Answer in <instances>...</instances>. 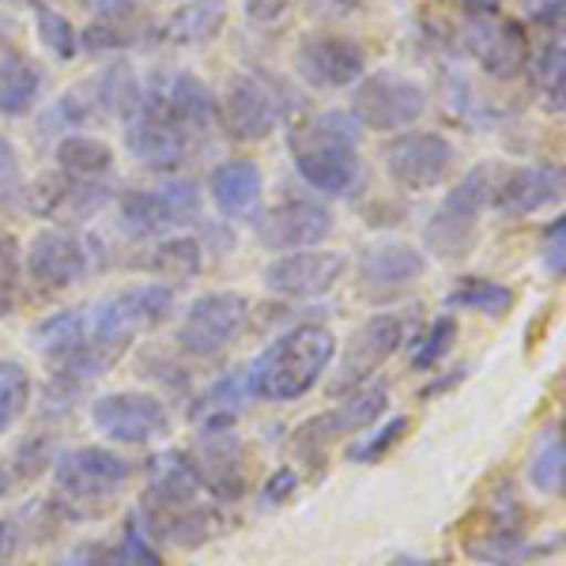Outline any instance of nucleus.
Wrapping results in <instances>:
<instances>
[{"label": "nucleus", "mask_w": 566, "mask_h": 566, "mask_svg": "<svg viewBox=\"0 0 566 566\" xmlns=\"http://www.w3.org/2000/svg\"><path fill=\"white\" fill-rule=\"evenodd\" d=\"M57 566H106V547L80 544V547H72V552Z\"/></svg>", "instance_id": "obj_52"}, {"label": "nucleus", "mask_w": 566, "mask_h": 566, "mask_svg": "<svg viewBox=\"0 0 566 566\" xmlns=\"http://www.w3.org/2000/svg\"><path fill=\"white\" fill-rule=\"evenodd\" d=\"M317 8H322L325 15H352L355 8L363 4V0H314Z\"/></svg>", "instance_id": "obj_53"}, {"label": "nucleus", "mask_w": 566, "mask_h": 566, "mask_svg": "<svg viewBox=\"0 0 566 566\" xmlns=\"http://www.w3.org/2000/svg\"><path fill=\"white\" fill-rule=\"evenodd\" d=\"M98 122V106H95V91H91V80H84L80 87L65 91L57 103H50V109L39 117L42 136H65V133H80L84 125Z\"/></svg>", "instance_id": "obj_33"}, {"label": "nucleus", "mask_w": 566, "mask_h": 566, "mask_svg": "<svg viewBox=\"0 0 566 566\" xmlns=\"http://www.w3.org/2000/svg\"><path fill=\"white\" fill-rule=\"evenodd\" d=\"M381 163L397 186L423 193V189L442 186L453 175L458 148L450 144V136L434 129H405L381 144Z\"/></svg>", "instance_id": "obj_10"}, {"label": "nucleus", "mask_w": 566, "mask_h": 566, "mask_svg": "<svg viewBox=\"0 0 566 566\" xmlns=\"http://www.w3.org/2000/svg\"><path fill=\"white\" fill-rule=\"evenodd\" d=\"M23 552V522H0V566H15Z\"/></svg>", "instance_id": "obj_48"}, {"label": "nucleus", "mask_w": 566, "mask_h": 566, "mask_svg": "<svg viewBox=\"0 0 566 566\" xmlns=\"http://www.w3.org/2000/svg\"><path fill=\"white\" fill-rule=\"evenodd\" d=\"M563 197L559 163H525L495 181V205L506 216H533Z\"/></svg>", "instance_id": "obj_24"}, {"label": "nucleus", "mask_w": 566, "mask_h": 566, "mask_svg": "<svg viewBox=\"0 0 566 566\" xmlns=\"http://www.w3.org/2000/svg\"><path fill=\"white\" fill-rule=\"evenodd\" d=\"M129 476V461L103 450V446H80V450L61 453L57 464H53L57 502H65L69 514H87V510L114 502Z\"/></svg>", "instance_id": "obj_6"}, {"label": "nucleus", "mask_w": 566, "mask_h": 566, "mask_svg": "<svg viewBox=\"0 0 566 566\" xmlns=\"http://www.w3.org/2000/svg\"><path fill=\"white\" fill-rule=\"evenodd\" d=\"M495 181H499L495 167L491 163H476L442 197V205L434 208L423 227V242L438 261H458L464 253H472L480 234V216L495 205Z\"/></svg>", "instance_id": "obj_4"}, {"label": "nucleus", "mask_w": 566, "mask_h": 566, "mask_svg": "<svg viewBox=\"0 0 566 566\" xmlns=\"http://www.w3.org/2000/svg\"><path fill=\"white\" fill-rule=\"evenodd\" d=\"M389 566H423V563H419V559H408V555H400V559H392Z\"/></svg>", "instance_id": "obj_56"}, {"label": "nucleus", "mask_w": 566, "mask_h": 566, "mask_svg": "<svg viewBox=\"0 0 566 566\" xmlns=\"http://www.w3.org/2000/svg\"><path fill=\"white\" fill-rule=\"evenodd\" d=\"M253 234L264 250L272 253H291V250H314V245H325L328 234H333L336 219L325 205L317 200H283V205L269 208L264 216H253Z\"/></svg>", "instance_id": "obj_19"}, {"label": "nucleus", "mask_w": 566, "mask_h": 566, "mask_svg": "<svg viewBox=\"0 0 566 566\" xmlns=\"http://www.w3.org/2000/svg\"><path fill=\"white\" fill-rule=\"evenodd\" d=\"M80 4L98 20H114V15H129V8H136L140 0H80Z\"/></svg>", "instance_id": "obj_50"}, {"label": "nucleus", "mask_w": 566, "mask_h": 566, "mask_svg": "<svg viewBox=\"0 0 566 566\" xmlns=\"http://www.w3.org/2000/svg\"><path fill=\"white\" fill-rule=\"evenodd\" d=\"M336 359V336L325 325H295L250 363V381L258 400H298L322 381Z\"/></svg>", "instance_id": "obj_3"}, {"label": "nucleus", "mask_w": 566, "mask_h": 566, "mask_svg": "<svg viewBox=\"0 0 566 566\" xmlns=\"http://www.w3.org/2000/svg\"><path fill=\"white\" fill-rule=\"evenodd\" d=\"M528 480H533L536 491H544L552 499H559L566 491V442L559 427L541 434L533 458H528Z\"/></svg>", "instance_id": "obj_35"}, {"label": "nucleus", "mask_w": 566, "mask_h": 566, "mask_svg": "<svg viewBox=\"0 0 566 566\" xmlns=\"http://www.w3.org/2000/svg\"><path fill=\"white\" fill-rule=\"evenodd\" d=\"M114 197L106 178H72L65 170L39 178V186L27 193L34 216L50 219V223H87L95 212H103Z\"/></svg>", "instance_id": "obj_21"}, {"label": "nucleus", "mask_w": 566, "mask_h": 566, "mask_svg": "<svg viewBox=\"0 0 566 566\" xmlns=\"http://www.w3.org/2000/svg\"><path fill=\"white\" fill-rule=\"evenodd\" d=\"M23 264L34 283L50 291L72 287L91 276V239L72 227H42L23 253Z\"/></svg>", "instance_id": "obj_15"}, {"label": "nucleus", "mask_w": 566, "mask_h": 566, "mask_svg": "<svg viewBox=\"0 0 566 566\" xmlns=\"http://www.w3.org/2000/svg\"><path fill=\"white\" fill-rule=\"evenodd\" d=\"M291 0H245V20L258 27H272L287 15Z\"/></svg>", "instance_id": "obj_47"}, {"label": "nucleus", "mask_w": 566, "mask_h": 566, "mask_svg": "<svg viewBox=\"0 0 566 566\" xmlns=\"http://www.w3.org/2000/svg\"><path fill=\"white\" fill-rule=\"evenodd\" d=\"M148 114L170 122L189 140L208 136L216 125V95L205 80L189 76V72H159L151 84H144V106Z\"/></svg>", "instance_id": "obj_13"}, {"label": "nucleus", "mask_w": 566, "mask_h": 566, "mask_svg": "<svg viewBox=\"0 0 566 566\" xmlns=\"http://www.w3.org/2000/svg\"><path fill=\"white\" fill-rule=\"evenodd\" d=\"M27 405H31V374L15 359L0 363V434L27 412Z\"/></svg>", "instance_id": "obj_41"}, {"label": "nucleus", "mask_w": 566, "mask_h": 566, "mask_svg": "<svg viewBox=\"0 0 566 566\" xmlns=\"http://www.w3.org/2000/svg\"><path fill=\"white\" fill-rule=\"evenodd\" d=\"M200 219V186L193 178H167L151 189L122 193V227L133 239H163Z\"/></svg>", "instance_id": "obj_8"}, {"label": "nucleus", "mask_w": 566, "mask_h": 566, "mask_svg": "<svg viewBox=\"0 0 566 566\" xmlns=\"http://www.w3.org/2000/svg\"><path fill=\"white\" fill-rule=\"evenodd\" d=\"M45 76L34 61L15 57L0 72V117H27L42 98Z\"/></svg>", "instance_id": "obj_32"}, {"label": "nucleus", "mask_w": 566, "mask_h": 566, "mask_svg": "<svg viewBox=\"0 0 566 566\" xmlns=\"http://www.w3.org/2000/svg\"><path fill=\"white\" fill-rule=\"evenodd\" d=\"M408 340V322L400 314H374L370 322H363L348 336L340 352V367H336L328 392L333 397H348V392L363 389L370 381V374L381 370V363H389L400 352V344Z\"/></svg>", "instance_id": "obj_12"}, {"label": "nucleus", "mask_w": 566, "mask_h": 566, "mask_svg": "<svg viewBox=\"0 0 566 566\" xmlns=\"http://www.w3.org/2000/svg\"><path fill=\"white\" fill-rule=\"evenodd\" d=\"M91 91H95L98 117H109V122H133L144 106V84L129 61L106 65L91 80Z\"/></svg>", "instance_id": "obj_30"}, {"label": "nucleus", "mask_w": 566, "mask_h": 566, "mask_svg": "<svg viewBox=\"0 0 566 566\" xmlns=\"http://www.w3.org/2000/svg\"><path fill=\"white\" fill-rule=\"evenodd\" d=\"M427 272V258L408 242H374L359 258V287L370 303H392Z\"/></svg>", "instance_id": "obj_22"}, {"label": "nucleus", "mask_w": 566, "mask_h": 566, "mask_svg": "<svg viewBox=\"0 0 566 566\" xmlns=\"http://www.w3.org/2000/svg\"><path fill=\"white\" fill-rule=\"evenodd\" d=\"M298 488V472L295 469H280L276 476L269 480V488H264V506H276L291 495V491Z\"/></svg>", "instance_id": "obj_49"}, {"label": "nucleus", "mask_w": 566, "mask_h": 566, "mask_svg": "<svg viewBox=\"0 0 566 566\" xmlns=\"http://www.w3.org/2000/svg\"><path fill=\"white\" fill-rule=\"evenodd\" d=\"M53 159H57V170L72 178H109L114 170V148L91 133H65L53 148Z\"/></svg>", "instance_id": "obj_31"}, {"label": "nucleus", "mask_w": 566, "mask_h": 566, "mask_svg": "<svg viewBox=\"0 0 566 566\" xmlns=\"http://www.w3.org/2000/svg\"><path fill=\"white\" fill-rule=\"evenodd\" d=\"M140 272L155 276V283H167V287H181V283L197 280L205 269V245L193 234H163L151 250H144L133 261Z\"/></svg>", "instance_id": "obj_27"}, {"label": "nucleus", "mask_w": 566, "mask_h": 566, "mask_svg": "<svg viewBox=\"0 0 566 566\" xmlns=\"http://www.w3.org/2000/svg\"><path fill=\"white\" fill-rule=\"evenodd\" d=\"M464 45L476 57V65L491 80H514L528 65V39L525 27L506 15H472Z\"/></svg>", "instance_id": "obj_23"}, {"label": "nucleus", "mask_w": 566, "mask_h": 566, "mask_svg": "<svg viewBox=\"0 0 566 566\" xmlns=\"http://www.w3.org/2000/svg\"><path fill=\"white\" fill-rule=\"evenodd\" d=\"M155 34V27H136L125 15H114V20H98L91 23L84 34H80V50L87 53H109V50H129L133 42Z\"/></svg>", "instance_id": "obj_39"}, {"label": "nucleus", "mask_w": 566, "mask_h": 566, "mask_svg": "<svg viewBox=\"0 0 566 566\" xmlns=\"http://www.w3.org/2000/svg\"><path fill=\"white\" fill-rule=\"evenodd\" d=\"M193 464L205 480V488L223 502H239L250 488L245 472V442L234 434V427H197Z\"/></svg>", "instance_id": "obj_20"}, {"label": "nucleus", "mask_w": 566, "mask_h": 566, "mask_svg": "<svg viewBox=\"0 0 566 566\" xmlns=\"http://www.w3.org/2000/svg\"><path fill=\"white\" fill-rule=\"evenodd\" d=\"M408 427H412V419H408V416H392L389 423L374 427V431H370L367 438H363V442L348 446V458H352V461H359V464H378L381 458H389L392 446L405 442Z\"/></svg>", "instance_id": "obj_43"}, {"label": "nucleus", "mask_w": 566, "mask_h": 566, "mask_svg": "<svg viewBox=\"0 0 566 566\" xmlns=\"http://www.w3.org/2000/svg\"><path fill=\"white\" fill-rule=\"evenodd\" d=\"M469 555L480 563H491V566H525L528 559H536L541 552H547L552 544H533L525 541V528L517 525L514 514H499L495 525L483 528L480 536H472L469 544Z\"/></svg>", "instance_id": "obj_28"}, {"label": "nucleus", "mask_w": 566, "mask_h": 566, "mask_svg": "<svg viewBox=\"0 0 566 566\" xmlns=\"http://www.w3.org/2000/svg\"><path fill=\"white\" fill-rule=\"evenodd\" d=\"M514 291L506 283H495V280H483V276H464L458 287L446 295V306L450 310H476V314H488V317H502L514 310Z\"/></svg>", "instance_id": "obj_36"}, {"label": "nucleus", "mask_w": 566, "mask_h": 566, "mask_svg": "<svg viewBox=\"0 0 566 566\" xmlns=\"http://www.w3.org/2000/svg\"><path fill=\"white\" fill-rule=\"evenodd\" d=\"M23 197V167L15 144L0 136V205H15Z\"/></svg>", "instance_id": "obj_45"}, {"label": "nucleus", "mask_w": 566, "mask_h": 566, "mask_svg": "<svg viewBox=\"0 0 566 566\" xmlns=\"http://www.w3.org/2000/svg\"><path fill=\"white\" fill-rule=\"evenodd\" d=\"M528 15L544 27H563V0H528Z\"/></svg>", "instance_id": "obj_51"}, {"label": "nucleus", "mask_w": 566, "mask_h": 566, "mask_svg": "<svg viewBox=\"0 0 566 566\" xmlns=\"http://www.w3.org/2000/svg\"><path fill=\"white\" fill-rule=\"evenodd\" d=\"M427 87L416 84L412 76H400L392 69L367 72L355 84L352 114L359 117L363 129L374 133H405L412 129L419 117L427 114Z\"/></svg>", "instance_id": "obj_7"}, {"label": "nucleus", "mask_w": 566, "mask_h": 566, "mask_svg": "<svg viewBox=\"0 0 566 566\" xmlns=\"http://www.w3.org/2000/svg\"><path fill=\"white\" fill-rule=\"evenodd\" d=\"M227 23V0H186L178 12L155 27V39L170 45H205Z\"/></svg>", "instance_id": "obj_29"}, {"label": "nucleus", "mask_w": 566, "mask_h": 566, "mask_svg": "<svg viewBox=\"0 0 566 566\" xmlns=\"http://www.w3.org/2000/svg\"><path fill=\"white\" fill-rule=\"evenodd\" d=\"M91 423L109 442L140 446L170 434V412L151 392H106L91 405Z\"/></svg>", "instance_id": "obj_16"}, {"label": "nucleus", "mask_w": 566, "mask_h": 566, "mask_svg": "<svg viewBox=\"0 0 566 566\" xmlns=\"http://www.w3.org/2000/svg\"><path fill=\"white\" fill-rule=\"evenodd\" d=\"M106 566H163L159 547L151 544L148 528L140 525V517H129L117 536V544L106 552Z\"/></svg>", "instance_id": "obj_40"}, {"label": "nucleus", "mask_w": 566, "mask_h": 566, "mask_svg": "<svg viewBox=\"0 0 566 566\" xmlns=\"http://www.w3.org/2000/svg\"><path fill=\"white\" fill-rule=\"evenodd\" d=\"M533 87L541 95V106L547 114H563L566 98V50L563 39L555 34L552 42L541 45V53L533 57Z\"/></svg>", "instance_id": "obj_37"}, {"label": "nucleus", "mask_w": 566, "mask_h": 566, "mask_svg": "<svg viewBox=\"0 0 566 566\" xmlns=\"http://www.w3.org/2000/svg\"><path fill=\"white\" fill-rule=\"evenodd\" d=\"M283 87L272 84L261 72H239L227 84L223 98H216V122L223 125V133L239 144H258L264 136L276 133L283 103Z\"/></svg>", "instance_id": "obj_9"}, {"label": "nucleus", "mask_w": 566, "mask_h": 566, "mask_svg": "<svg viewBox=\"0 0 566 566\" xmlns=\"http://www.w3.org/2000/svg\"><path fill=\"white\" fill-rule=\"evenodd\" d=\"M23 295V250L15 234H0V317L15 314Z\"/></svg>", "instance_id": "obj_42"}, {"label": "nucleus", "mask_w": 566, "mask_h": 566, "mask_svg": "<svg viewBox=\"0 0 566 566\" xmlns=\"http://www.w3.org/2000/svg\"><path fill=\"white\" fill-rule=\"evenodd\" d=\"M125 148H129L133 159L144 163L148 170L170 175V170H178L181 163H186L193 140H189L181 129H175L170 122H163V117L140 109L133 122H125Z\"/></svg>", "instance_id": "obj_25"}, {"label": "nucleus", "mask_w": 566, "mask_h": 566, "mask_svg": "<svg viewBox=\"0 0 566 566\" xmlns=\"http://www.w3.org/2000/svg\"><path fill=\"white\" fill-rule=\"evenodd\" d=\"M87 340V325H84V306L80 310H61V314L45 317L31 328V344L34 352L45 355V363L61 359L65 352L80 348Z\"/></svg>", "instance_id": "obj_34"}, {"label": "nucleus", "mask_w": 566, "mask_h": 566, "mask_svg": "<svg viewBox=\"0 0 566 566\" xmlns=\"http://www.w3.org/2000/svg\"><path fill=\"white\" fill-rule=\"evenodd\" d=\"M208 488L186 450H163L148 461L140 525L167 544L197 547L219 528V510L205 502Z\"/></svg>", "instance_id": "obj_1"}, {"label": "nucleus", "mask_w": 566, "mask_h": 566, "mask_svg": "<svg viewBox=\"0 0 566 566\" xmlns=\"http://www.w3.org/2000/svg\"><path fill=\"white\" fill-rule=\"evenodd\" d=\"M8 488H12V469H4V464H0V499L8 495Z\"/></svg>", "instance_id": "obj_55"}, {"label": "nucleus", "mask_w": 566, "mask_h": 566, "mask_svg": "<svg viewBox=\"0 0 566 566\" xmlns=\"http://www.w3.org/2000/svg\"><path fill=\"white\" fill-rule=\"evenodd\" d=\"M544 269L552 272L555 280H563V272H566V219L563 216H555L552 219V227L544 231Z\"/></svg>", "instance_id": "obj_46"}, {"label": "nucleus", "mask_w": 566, "mask_h": 566, "mask_svg": "<svg viewBox=\"0 0 566 566\" xmlns=\"http://www.w3.org/2000/svg\"><path fill=\"white\" fill-rule=\"evenodd\" d=\"M453 340H458V322H453V314H442L438 322H431V328L423 333V340L416 344L412 352V370H431L438 363L450 355Z\"/></svg>", "instance_id": "obj_44"}, {"label": "nucleus", "mask_w": 566, "mask_h": 566, "mask_svg": "<svg viewBox=\"0 0 566 566\" xmlns=\"http://www.w3.org/2000/svg\"><path fill=\"white\" fill-rule=\"evenodd\" d=\"M175 314V287L167 283H136L117 295L98 298L95 306H84L87 340L103 344L109 352H129V344L148 328L163 325Z\"/></svg>", "instance_id": "obj_5"}, {"label": "nucleus", "mask_w": 566, "mask_h": 566, "mask_svg": "<svg viewBox=\"0 0 566 566\" xmlns=\"http://www.w3.org/2000/svg\"><path fill=\"white\" fill-rule=\"evenodd\" d=\"M208 193H212L216 208L227 219H253L261 208V193H264V178L258 170V163L250 159H227L219 163L208 178Z\"/></svg>", "instance_id": "obj_26"}, {"label": "nucleus", "mask_w": 566, "mask_h": 566, "mask_svg": "<svg viewBox=\"0 0 566 566\" xmlns=\"http://www.w3.org/2000/svg\"><path fill=\"white\" fill-rule=\"evenodd\" d=\"M389 405V392L386 386H363L348 392V397L340 400V405H333L328 412L306 419L303 427L295 431V453H303V458H322L328 446H336L340 438H352L359 431H367L381 419Z\"/></svg>", "instance_id": "obj_14"}, {"label": "nucleus", "mask_w": 566, "mask_h": 566, "mask_svg": "<svg viewBox=\"0 0 566 566\" xmlns=\"http://www.w3.org/2000/svg\"><path fill=\"white\" fill-rule=\"evenodd\" d=\"M250 322V298L239 291H208L189 303L178 325V348L197 359H212L242 336Z\"/></svg>", "instance_id": "obj_11"}, {"label": "nucleus", "mask_w": 566, "mask_h": 566, "mask_svg": "<svg viewBox=\"0 0 566 566\" xmlns=\"http://www.w3.org/2000/svg\"><path fill=\"white\" fill-rule=\"evenodd\" d=\"M469 15H495L502 8V0H458Z\"/></svg>", "instance_id": "obj_54"}, {"label": "nucleus", "mask_w": 566, "mask_h": 566, "mask_svg": "<svg viewBox=\"0 0 566 566\" xmlns=\"http://www.w3.org/2000/svg\"><path fill=\"white\" fill-rule=\"evenodd\" d=\"M295 72L317 91H344L367 76V53L344 34H306L295 50Z\"/></svg>", "instance_id": "obj_18"}, {"label": "nucleus", "mask_w": 566, "mask_h": 566, "mask_svg": "<svg viewBox=\"0 0 566 566\" xmlns=\"http://www.w3.org/2000/svg\"><path fill=\"white\" fill-rule=\"evenodd\" d=\"M31 12H34V31H39V42L45 45V50L57 53L61 61L76 57L80 34H76V27L69 23V15H61L57 8L45 4V0H34Z\"/></svg>", "instance_id": "obj_38"}, {"label": "nucleus", "mask_w": 566, "mask_h": 566, "mask_svg": "<svg viewBox=\"0 0 566 566\" xmlns=\"http://www.w3.org/2000/svg\"><path fill=\"white\" fill-rule=\"evenodd\" d=\"M348 272L344 253L314 245V250H291L264 264V287L283 298H322Z\"/></svg>", "instance_id": "obj_17"}, {"label": "nucleus", "mask_w": 566, "mask_h": 566, "mask_svg": "<svg viewBox=\"0 0 566 566\" xmlns=\"http://www.w3.org/2000/svg\"><path fill=\"white\" fill-rule=\"evenodd\" d=\"M363 125L352 109H325L287 133V148L298 178L325 197H344L363 175Z\"/></svg>", "instance_id": "obj_2"}]
</instances>
